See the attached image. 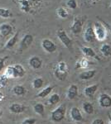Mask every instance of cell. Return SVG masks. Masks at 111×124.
<instances>
[{
	"label": "cell",
	"instance_id": "5bb4252c",
	"mask_svg": "<svg viewBox=\"0 0 111 124\" xmlns=\"http://www.w3.org/2000/svg\"><path fill=\"white\" fill-rule=\"evenodd\" d=\"M96 70H89L83 71L79 75L80 79L82 80H89V79H91L92 78H94L96 75Z\"/></svg>",
	"mask_w": 111,
	"mask_h": 124
},
{
	"label": "cell",
	"instance_id": "f35d334b",
	"mask_svg": "<svg viewBox=\"0 0 111 124\" xmlns=\"http://www.w3.org/2000/svg\"><path fill=\"white\" fill-rule=\"evenodd\" d=\"M3 99H4V94L0 91V102H2Z\"/></svg>",
	"mask_w": 111,
	"mask_h": 124
},
{
	"label": "cell",
	"instance_id": "74e56055",
	"mask_svg": "<svg viewBox=\"0 0 111 124\" xmlns=\"http://www.w3.org/2000/svg\"><path fill=\"white\" fill-rule=\"evenodd\" d=\"M28 1H30L31 3H33V4H37V3H41L42 0H28Z\"/></svg>",
	"mask_w": 111,
	"mask_h": 124
},
{
	"label": "cell",
	"instance_id": "3957f363",
	"mask_svg": "<svg viewBox=\"0 0 111 124\" xmlns=\"http://www.w3.org/2000/svg\"><path fill=\"white\" fill-rule=\"evenodd\" d=\"M94 31L95 35L96 40L100 41H103L107 37V29L101 23L96 22L94 25Z\"/></svg>",
	"mask_w": 111,
	"mask_h": 124
},
{
	"label": "cell",
	"instance_id": "d6a6232c",
	"mask_svg": "<svg viewBox=\"0 0 111 124\" xmlns=\"http://www.w3.org/2000/svg\"><path fill=\"white\" fill-rule=\"evenodd\" d=\"M66 6H67L70 9H72V10L76 9L78 6L77 1H76V0H67V1H66Z\"/></svg>",
	"mask_w": 111,
	"mask_h": 124
},
{
	"label": "cell",
	"instance_id": "4fadbf2b",
	"mask_svg": "<svg viewBox=\"0 0 111 124\" xmlns=\"http://www.w3.org/2000/svg\"><path fill=\"white\" fill-rule=\"evenodd\" d=\"M81 50V52L83 53V55L85 57H90V58H94V59H97L98 61L100 60V58L98 57V55H96L95 51H94V49L90 46H82L80 48Z\"/></svg>",
	"mask_w": 111,
	"mask_h": 124
},
{
	"label": "cell",
	"instance_id": "7c38bea8",
	"mask_svg": "<svg viewBox=\"0 0 111 124\" xmlns=\"http://www.w3.org/2000/svg\"><path fill=\"white\" fill-rule=\"evenodd\" d=\"M78 92H79V89L78 86L76 85H70L69 86L67 89V93H66V96H67V99H70V100H73V99H76L78 96Z\"/></svg>",
	"mask_w": 111,
	"mask_h": 124
},
{
	"label": "cell",
	"instance_id": "ba28073f",
	"mask_svg": "<svg viewBox=\"0 0 111 124\" xmlns=\"http://www.w3.org/2000/svg\"><path fill=\"white\" fill-rule=\"evenodd\" d=\"M33 42V37L31 34H26L25 36L23 37L21 42H20V47L19 50L22 51H23L24 50L27 49L30 46L32 45V43Z\"/></svg>",
	"mask_w": 111,
	"mask_h": 124
},
{
	"label": "cell",
	"instance_id": "ac0fdd59",
	"mask_svg": "<svg viewBox=\"0 0 111 124\" xmlns=\"http://www.w3.org/2000/svg\"><path fill=\"white\" fill-rule=\"evenodd\" d=\"M26 107L23 104H19V103H13L9 106V110L13 113H16V114H19V113H22L25 111Z\"/></svg>",
	"mask_w": 111,
	"mask_h": 124
},
{
	"label": "cell",
	"instance_id": "b9f144b4",
	"mask_svg": "<svg viewBox=\"0 0 111 124\" xmlns=\"http://www.w3.org/2000/svg\"><path fill=\"white\" fill-rule=\"evenodd\" d=\"M110 8H111V3H110Z\"/></svg>",
	"mask_w": 111,
	"mask_h": 124
},
{
	"label": "cell",
	"instance_id": "d590c367",
	"mask_svg": "<svg viewBox=\"0 0 111 124\" xmlns=\"http://www.w3.org/2000/svg\"><path fill=\"white\" fill-rule=\"evenodd\" d=\"M98 18H100V17H98ZM100 22H101V23L103 24V25L104 26V27H106V29H108L109 31H110V32L111 33V25L110 24H109L108 23H106L105 21H104V20H102L101 18H100Z\"/></svg>",
	"mask_w": 111,
	"mask_h": 124
},
{
	"label": "cell",
	"instance_id": "83f0119b",
	"mask_svg": "<svg viewBox=\"0 0 111 124\" xmlns=\"http://www.w3.org/2000/svg\"><path fill=\"white\" fill-rule=\"evenodd\" d=\"M33 109H34V111H35V113L39 115H43L44 113H45V107H44V105L41 103H36V104L33 106Z\"/></svg>",
	"mask_w": 111,
	"mask_h": 124
},
{
	"label": "cell",
	"instance_id": "1f68e13d",
	"mask_svg": "<svg viewBox=\"0 0 111 124\" xmlns=\"http://www.w3.org/2000/svg\"><path fill=\"white\" fill-rule=\"evenodd\" d=\"M8 81H9V78L6 76L4 74L0 75V89L4 88L7 85Z\"/></svg>",
	"mask_w": 111,
	"mask_h": 124
},
{
	"label": "cell",
	"instance_id": "6da1fadb",
	"mask_svg": "<svg viewBox=\"0 0 111 124\" xmlns=\"http://www.w3.org/2000/svg\"><path fill=\"white\" fill-rule=\"evenodd\" d=\"M54 75L58 80L64 81L68 75V66L65 61H60L54 69Z\"/></svg>",
	"mask_w": 111,
	"mask_h": 124
},
{
	"label": "cell",
	"instance_id": "f546056e",
	"mask_svg": "<svg viewBox=\"0 0 111 124\" xmlns=\"http://www.w3.org/2000/svg\"><path fill=\"white\" fill-rule=\"evenodd\" d=\"M44 84V81L42 78H36L33 81V87L36 89H39L42 87Z\"/></svg>",
	"mask_w": 111,
	"mask_h": 124
},
{
	"label": "cell",
	"instance_id": "e0dca14e",
	"mask_svg": "<svg viewBox=\"0 0 111 124\" xmlns=\"http://www.w3.org/2000/svg\"><path fill=\"white\" fill-rule=\"evenodd\" d=\"M98 88H99L98 85H92L87 86V87H85V89H84L85 95L86 97L92 98L93 96L95 94Z\"/></svg>",
	"mask_w": 111,
	"mask_h": 124
},
{
	"label": "cell",
	"instance_id": "9a60e30c",
	"mask_svg": "<svg viewBox=\"0 0 111 124\" xmlns=\"http://www.w3.org/2000/svg\"><path fill=\"white\" fill-rule=\"evenodd\" d=\"M13 32V27L10 24L3 23L0 26V34L2 37H6Z\"/></svg>",
	"mask_w": 111,
	"mask_h": 124
},
{
	"label": "cell",
	"instance_id": "ffe728a7",
	"mask_svg": "<svg viewBox=\"0 0 111 124\" xmlns=\"http://www.w3.org/2000/svg\"><path fill=\"white\" fill-rule=\"evenodd\" d=\"M53 88L52 86H47L46 87L45 89H43L42 91H40L39 93L37 94V98H41V99H44V98L47 97L50 93H51V91L53 90Z\"/></svg>",
	"mask_w": 111,
	"mask_h": 124
},
{
	"label": "cell",
	"instance_id": "5b68a950",
	"mask_svg": "<svg viewBox=\"0 0 111 124\" xmlns=\"http://www.w3.org/2000/svg\"><path fill=\"white\" fill-rule=\"evenodd\" d=\"M56 36L60 41L63 44L66 48H71L72 46V40L70 38L67 33L64 29H59L56 31Z\"/></svg>",
	"mask_w": 111,
	"mask_h": 124
},
{
	"label": "cell",
	"instance_id": "836d02e7",
	"mask_svg": "<svg viewBox=\"0 0 111 124\" xmlns=\"http://www.w3.org/2000/svg\"><path fill=\"white\" fill-rule=\"evenodd\" d=\"M36 122H37V120L35 118H27L23 121L21 124H35Z\"/></svg>",
	"mask_w": 111,
	"mask_h": 124
},
{
	"label": "cell",
	"instance_id": "60d3db41",
	"mask_svg": "<svg viewBox=\"0 0 111 124\" xmlns=\"http://www.w3.org/2000/svg\"><path fill=\"white\" fill-rule=\"evenodd\" d=\"M2 113H2V111H1V110H0V117H1V116H2Z\"/></svg>",
	"mask_w": 111,
	"mask_h": 124
},
{
	"label": "cell",
	"instance_id": "ab89813d",
	"mask_svg": "<svg viewBox=\"0 0 111 124\" xmlns=\"http://www.w3.org/2000/svg\"><path fill=\"white\" fill-rule=\"evenodd\" d=\"M89 3H96V2L100 1V0H87Z\"/></svg>",
	"mask_w": 111,
	"mask_h": 124
},
{
	"label": "cell",
	"instance_id": "8d00e7d4",
	"mask_svg": "<svg viewBox=\"0 0 111 124\" xmlns=\"http://www.w3.org/2000/svg\"><path fill=\"white\" fill-rule=\"evenodd\" d=\"M91 124H104V120L97 118V119H94L91 123Z\"/></svg>",
	"mask_w": 111,
	"mask_h": 124
},
{
	"label": "cell",
	"instance_id": "e575fe53",
	"mask_svg": "<svg viewBox=\"0 0 111 124\" xmlns=\"http://www.w3.org/2000/svg\"><path fill=\"white\" fill-rule=\"evenodd\" d=\"M8 58H9V56H4L3 58H0V72L2 71V70H3V67H4L5 61L6 60H8Z\"/></svg>",
	"mask_w": 111,
	"mask_h": 124
},
{
	"label": "cell",
	"instance_id": "44dd1931",
	"mask_svg": "<svg viewBox=\"0 0 111 124\" xmlns=\"http://www.w3.org/2000/svg\"><path fill=\"white\" fill-rule=\"evenodd\" d=\"M18 35H19V31H17L15 35H14L12 38H10L9 40V41L6 44L5 48H7V49H12V48L16 45L17 40H18Z\"/></svg>",
	"mask_w": 111,
	"mask_h": 124
},
{
	"label": "cell",
	"instance_id": "7402d4cb",
	"mask_svg": "<svg viewBox=\"0 0 111 124\" xmlns=\"http://www.w3.org/2000/svg\"><path fill=\"white\" fill-rule=\"evenodd\" d=\"M100 52L104 56H111V46L110 44H103L100 47Z\"/></svg>",
	"mask_w": 111,
	"mask_h": 124
},
{
	"label": "cell",
	"instance_id": "484cf974",
	"mask_svg": "<svg viewBox=\"0 0 111 124\" xmlns=\"http://www.w3.org/2000/svg\"><path fill=\"white\" fill-rule=\"evenodd\" d=\"M56 14H57V16L60 18H62V19H66L69 17V13H68V11L65 8H62V7L58 8L57 10H56Z\"/></svg>",
	"mask_w": 111,
	"mask_h": 124
},
{
	"label": "cell",
	"instance_id": "cb8c5ba5",
	"mask_svg": "<svg viewBox=\"0 0 111 124\" xmlns=\"http://www.w3.org/2000/svg\"><path fill=\"white\" fill-rule=\"evenodd\" d=\"M82 108H83L84 112L85 113H87V114H93L94 112V106H93L92 103H90V102H85L83 103Z\"/></svg>",
	"mask_w": 111,
	"mask_h": 124
},
{
	"label": "cell",
	"instance_id": "d4e9b609",
	"mask_svg": "<svg viewBox=\"0 0 111 124\" xmlns=\"http://www.w3.org/2000/svg\"><path fill=\"white\" fill-rule=\"evenodd\" d=\"M4 75L7 76L9 79H16V73L14 70V67L13 65H9L7 67L6 70L4 72Z\"/></svg>",
	"mask_w": 111,
	"mask_h": 124
},
{
	"label": "cell",
	"instance_id": "603a6c76",
	"mask_svg": "<svg viewBox=\"0 0 111 124\" xmlns=\"http://www.w3.org/2000/svg\"><path fill=\"white\" fill-rule=\"evenodd\" d=\"M14 67V70H15L16 73V77L17 78H22L25 75V70L23 65H19V64H17V65H13Z\"/></svg>",
	"mask_w": 111,
	"mask_h": 124
},
{
	"label": "cell",
	"instance_id": "52a82bcc",
	"mask_svg": "<svg viewBox=\"0 0 111 124\" xmlns=\"http://www.w3.org/2000/svg\"><path fill=\"white\" fill-rule=\"evenodd\" d=\"M98 103L103 108H109L111 107V96L105 93H101L98 99Z\"/></svg>",
	"mask_w": 111,
	"mask_h": 124
},
{
	"label": "cell",
	"instance_id": "d6986e66",
	"mask_svg": "<svg viewBox=\"0 0 111 124\" xmlns=\"http://www.w3.org/2000/svg\"><path fill=\"white\" fill-rule=\"evenodd\" d=\"M90 62L87 59V58H80V59L77 60V61L76 62V69H85V68L89 67Z\"/></svg>",
	"mask_w": 111,
	"mask_h": 124
},
{
	"label": "cell",
	"instance_id": "30bf717a",
	"mask_svg": "<svg viewBox=\"0 0 111 124\" xmlns=\"http://www.w3.org/2000/svg\"><path fill=\"white\" fill-rule=\"evenodd\" d=\"M18 5L21 11L25 13H28L33 9L34 4L28 0H18Z\"/></svg>",
	"mask_w": 111,
	"mask_h": 124
},
{
	"label": "cell",
	"instance_id": "f1b7e54d",
	"mask_svg": "<svg viewBox=\"0 0 111 124\" xmlns=\"http://www.w3.org/2000/svg\"><path fill=\"white\" fill-rule=\"evenodd\" d=\"M60 100V97L58 93H53L52 95H51V97L48 99V103L50 105H55L57 104Z\"/></svg>",
	"mask_w": 111,
	"mask_h": 124
},
{
	"label": "cell",
	"instance_id": "2e32d148",
	"mask_svg": "<svg viewBox=\"0 0 111 124\" xmlns=\"http://www.w3.org/2000/svg\"><path fill=\"white\" fill-rule=\"evenodd\" d=\"M29 65L34 70H38L42 67V61L38 56H33L29 59Z\"/></svg>",
	"mask_w": 111,
	"mask_h": 124
},
{
	"label": "cell",
	"instance_id": "4316f807",
	"mask_svg": "<svg viewBox=\"0 0 111 124\" xmlns=\"http://www.w3.org/2000/svg\"><path fill=\"white\" fill-rule=\"evenodd\" d=\"M13 93L17 96H23L27 93V89H25L24 86H22V85L15 86V87L13 88Z\"/></svg>",
	"mask_w": 111,
	"mask_h": 124
},
{
	"label": "cell",
	"instance_id": "9c48e42d",
	"mask_svg": "<svg viewBox=\"0 0 111 124\" xmlns=\"http://www.w3.org/2000/svg\"><path fill=\"white\" fill-rule=\"evenodd\" d=\"M42 46L48 53H53L56 50V44L50 39H44L42 41Z\"/></svg>",
	"mask_w": 111,
	"mask_h": 124
},
{
	"label": "cell",
	"instance_id": "8fae6325",
	"mask_svg": "<svg viewBox=\"0 0 111 124\" xmlns=\"http://www.w3.org/2000/svg\"><path fill=\"white\" fill-rule=\"evenodd\" d=\"M70 115L71 119L73 120L74 122H81L82 119H83V116H82V113L80 112V110L79 108L77 107H72L71 109H70Z\"/></svg>",
	"mask_w": 111,
	"mask_h": 124
},
{
	"label": "cell",
	"instance_id": "4dcf8cb0",
	"mask_svg": "<svg viewBox=\"0 0 111 124\" xmlns=\"http://www.w3.org/2000/svg\"><path fill=\"white\" fill-rule=\"evenodd\" d=\"M12 12L9 9L3 8H0V17H3V18H9V17H12Z\"/></svg>",
	"mask_w": 111,
	"mask_h": 124
},
{
	"label": "cell",
	"instance_id": "7a4b0ae2",
	"mask_svg": "<svg viewBox=\"0 0 111 124\" xmlns=\"http://www.w3.org/2000/svg\"><path fill=\"white\" fill-rule=\"evenodd\" d=\"M66 113V108L65 104H61L54 109L51 113V118L55 123H60L65 118Z\"/></svg>",
	"mask_w": 111,
	"mask_h": 124
},
{
	"label": "cell",
	"instance_id": "7bdbcfd3",
	"mask_svg": "<svg viewBox=\"0 0 111 124\" xmlns=\"http://www.w3.org/2000/svg\"><path fill=\"white\" fill-rule=\"evenodd\" d=\"M110 124H111V119H110Z\"/></svg>",
	"mask_w": 111,
	"mask_h": 124
},
{
	"label": "cell",
	"instance_id": "277c9868",
	"mask_svg": "<svg viewBox=\"0 0 111 124\" xmlns=\"http://www.w3.org/2000/svg\"><path fill=\"white\" fill-rule=\"evenodd\" d=\"M85 17H75L73 19V23L70 27V30L75 35H78L82 31L85 23Z\"/></svg>",
	"mask_w": 111,
	"mask_h": 124
},
{
	"label": "cell",
	"instance_id": "8992f818",
	"mask_svg": "<svg viewBox=\"0 0 111 124\" xmlns=\"http://www.w3.org/2000/svg\"><path fill=\"white\" fill-rule=\"evenodd\" d=\"M83 37L84 40L86 41L87 43H93L95 41V35H94V28L92 27L91 23H90L88 24V26L86 27L85 30L84 31L83 34Z\"/></svg>",
	"mask_w": 111,
	"mask_h": 124
}]
</instances>
